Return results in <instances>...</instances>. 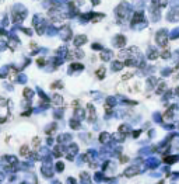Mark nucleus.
<instances>
[{"mask_svg":"<svg viewBox=\"0 0 179 184\" xmlns=\"http://www.w3.org/2000/svg\"><path fill=\"white\" fill-rule=\"evenodd\" d=\"M153 1H154V4H157V6H160V7L166 4V0H153Z\"/></svg>","mask_w":179,"mask_h":184,"instance_id":"nucleus-3","label":"nucleus"},{"mask_svg":"<svg viewBox=\"0 0 179 184\" xmlns=\"http://www.w3.org/2000/svg\"><path fill=\"white\" fill-rule=\"evenodd\" d=\"M148 56H150L151 59H155V58L158 56V53L155 52V49H151V52H150V55H148Z\"/></svg>","mask_w":179,"mask_h":184,"instance_id":"nucleus-4","label":"nucleus"},{"mask_svg":"<svg viewBox=\"0 0 179 184\" xmlns=\"http://www.w3.org/2000/svg\"><path fill=\"white\" fill-rule=\"evenodd\" d=\"M176 94H178V96H179V87H178V89H176Z\"/></svg>","mask_w":179,"mask_h":184,"instance_id":"nucleus-10","label":"nucleus"},{"mask_svg":"<svg viewBox=\"0 0 179 184\" xmlns=\"http://www.w3.org/2000/svg\"><path fill=\"white\" fill-rule=\"evenodd\" d=\"M21 155H27V148H21Z\"/></svg>","mask_w":179,"mask_h":184,"instance_id":"nucleus-9","label":"nucleus"},{"mask_svg":"<svg viewBox=\"0 0 179 184\" xmlns=\"http://www.w3.org/2000/svg\"><path fill=\"white\" fill-rule=\"evenodd\" d=\"M164 89H165V83H160V87H158V90H157V93H158V94H160V93H161V91H162Z\"/></svg>","mask_w":179,"mask_h":184,"instance_id":"nucleus-7","label":"nucleus"},{"mask_svg":"<svg viewBox=\"0 0 179 184\" xmlns=\"http://www.w3.org/2000/svg\"><path fill=\"white\" fill-rule=\"evenodd\" d=\"M161 56H162V58H169V56H171V52H169V49L164 51L162 53H161Z\"/></svg>","mask_w":179,"mask_h":184,"instance_id":"nucleus-5","label":"nucleus"},{"mask_svg":"<svg viewBox=\"0 0 179 184\" xmlns=\"http://www.w3.org/2000/svg\"><path fill=\"white\" fill-rule=\"evenodd\" d=\"M104 72H105V69H104V67H101V69H98V72H97L98 77H104Z\"/></svg>","mask_w":179,"mask_h":184,"instance_id":"nucleus-6","label":"nucleus"},{"mask_svg":"<svg viewBox=\"0 0 179 184\" xmlns=\"http://www.w3.org/2000/svg\"><path fill=\"white\" fill-rule=\"evenodd\" d=\"M157 42H158L160 45H164V47H165V45H166V42H168V41H166V34L165 33L158 34V35H157Z\"/></svg>","mask_w":179,"mask_h":184,"instance_id":"nucleus-1","label":"nucleus"},{"mask_svg":"<svg viewBox=\"0 0 179 184\" xmlns=\"http://www.w3.org/2000/svg\"><path fill=\"white\" fill-rule=\"evenodd\" d=\"M176 159H178V157H172V156H171V157H166L165 162H166V163H171V162H175Z\"/></svg>","mask_w":179,"mask_h":184,"instance_id":"nucleus-8","label":"nucleus"},{"mask_svg":"<svg viewBox=\"0 0 179 184\" xmlns=\"http://www.w3.org/2000/svg\"><path fill=\"white\" fill-rule=\"evenodd\" d=\"M137 171H139V167H130V169H127V170H126V176H127V177L134 176Z\"/></svg>","mask_w":179,"mask_h":184,"instance_id":"nucleus-2","label":"nucleus"}]
</instances>
